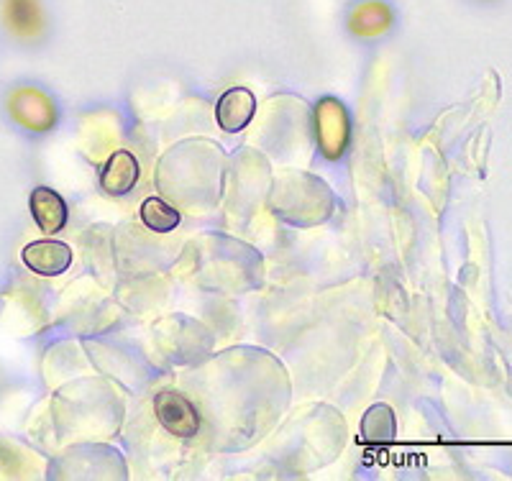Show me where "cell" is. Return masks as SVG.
<instances>
[{
  "mask_svg": "<svg viewBox=\"0 0 512 481\" xmlns=\"http://www.w3.org/2000/svg\"><path fill=\"white\" fill-rule=\"evenodd\" d=\"M351 123L344 103L336 98H323L315 108V139L326 159H341L349 146Z\"/></svg>",
  "mask_w": 512,
  "mask_h": 481,
  "instance_id": "6da1fadb",
  "label": "cell"
},
{
  "mask_svg": "<svg viewBox=\"0 0 512 481\" xmlns=\"http://www.w3.org/2000/svg\"><path fill=\"white\" fill-rule=\"evenodd\" d=\"M154 415L162 428L175 438H195L200 433V412L175 389H164L154 397Z\"/></svg>",
  "mask_w": 512,
  "mask_h": 481,
  "instance_id": "7a4b0ae2",
  "label": "cell"
},
{
  "mask_svg": "<svg viewBox=\"0 0 512 481\" xmlns=\"http://www.w3.org/2000/svg\"><path fill=\"white\" fill-rule=\"evenodd\" d=\"M8 111H11L13 121L34 131V134H44V131H49L57 123V108L49 100V95L34 90V87L16 90L11 100H8Z\"/></svg>",
  "mask_w": 512,
  "mask_h": 481,
  "instance_id": "3957f363",
  "label": "cell"
},
{
  "mask_svg": "<svg viewBox=\"0 0 512 481\" xmlns=\"http://www.w3.org/2000/svg\"><path fill=\"white\" fill-rule=\"evenodd\" d=\"M0 18L11 36L34 41L47 31V11L41 0H0Z\"/></svg>",
  "mask_w": 512,
  "mask_h": 481,
  "instance_id": "277c9868",
  "label": "cell"
},
{
  "mask_svg": "<svg viewBox=\"0 0 512 481\" xmlns=\"http://www.w3.org/2000/svg\"><path fill=\"white\" fill-rule=\"evenodd\" d=\"M256 95L246 87H231L221 95L216 105V121L226 134H239L254 121Z\"/></svg>",
  "mask_w": 512,
  "mask_h": 481,
  "instance_id": "5b68a950",
  "label": "cell"
},
{
  "mask_svg": "<svg viewBox=\"0 0 512 481\" xmlns=\"http://www.w3.org/2000/svg\"><path fill=\"white\" fill-rule=\"evenodd\" d=\"M21 259L31 272L41 274V277H59L70 269L72 249L62 241L47 238V241H34V244L26 246Z\"/></svg>",
  "mask_w": 512,
  "mask_h": 481,
  "instance_id": "8992f818",
  "label": "cell"
},
{
  "mask_svg": "<svg viewBox=\"0 0 512 481\" xmlns=\"http://www.w3.org/2000/svg\"><path fill=\"white\" fill-rule=\"evenodd\" d=\"M31 215H34L36 226L41 228V233L54 236V233L62 231L67 226V203L52 187H36L29 198Z\"/></svg>",
  "mask_w": 512,
  "mask_h": 481,
  "instance_id": "52a82bcc",
  "label": "cell"
},
{
  "mask_svg": "<svg viewBox=\"0 0 512 481\" xmlns=\"http://www.w3.org/2000/svg\"><path fill=\"white\" fill-rule=\"evenodd\" d=\"M139 182V162L131 151H113V157L105 162L100 172V187L113 198H123L134 190Z\"/></svg>",
  "mask_w": 512,
  "mask_h": 481,
  "instance_id": "ba28073f",
  "label": "cell"
},
{
  "mask_svg": "<svg viewBox=\"0 0 512 481\" xmlns=\"http://www.w3.org/2000/svg\"><path fill=\"white\" fill-rule=\"evenodd\" d=\"M395 24V13L382 0H361L359 6L351 8L349 13V29L356 36H382Z\"/></svg>",
  "mask_w": 512,
  "mask_h": 481,
  "instance_id": "9c48e42d",
  "label": "cell"
},
{
  "mask_svg": "<svg viewBox=\"0 0 512 481\" xmlns=\"http://www.w3.org/2000/svg\"><path fill=\"white\" fill-rule=\"evenodd\" d=\"M395 433V412L387 405L369 407V412L361 420V438L367 443H392Z\"/></svg>",
  "mask_w": 512,
  "mask_h": 481,
  "instance_id": "30bf717a",
  "label": "cell"
},
{
  "mask_svg": "<svg viewBox=\"0 0 512 481\" xmlns=\"http://www.w3.org/2000/svg\"><path fill=\"white\" fill-rule=\"evenodd\" d=\"M141 221L154 233H172L180 226L182 215L175 205H169L162 198H146L141 203Z\"/></svg>",
  "mask_w": 512,
  "mask_h": 481,
  "instance_id": "8fae6325",
  "label": "cell"
}]
</instances>
